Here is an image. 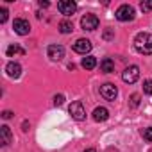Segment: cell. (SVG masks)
Wrapping results in <instances>:
<instances>
[{"mask_svg":"<svg viewBox=\"0 0 152 152\" xmlns=\"http://www.w3.org/2000/svg\"><path fill=\"white\" fill-rule=\"evenodd\" d=\"M73 50L77 52V54H88L91 50V41L81 38V39H77V41L73 43Z\"/></svg>","mask_w":152,"mask_h":152,"instance_id":"30bf717a","label":"cell"},{"mask_svg":"<svg viewBox=\"0 0 152 152\" xmlns=\"http://www.w3.org/2000/svg\"><path fill=\"white\" fill-rule=\"evenodd\" d=\"M11 141H13L11 129L7 125H2V127H0V143H2V147H7Z\"/></svg>","mask_w":152,"mask_h":152,"instance_id":"8fae6325","label":"cell"},{"mask_svg":"<svg viewBox=\"0 0 152 152\" xmlns=\"http://www.w3.org/2000/svg\"><path fill=\"white\" fill-rule=\"evenodd\" d=\"M59 31H61L63 34H68V32H72V31H73V25H72V22H68V20H63V22L59 23Z\"/></svg>","mask_w":152,"mask_h":152,"instance_id":"e0dca14e","label":"cell"},{"mask_svg":"<svg viewBox=\"0 0 152 152\" xmlns=\"http://www.w3.org/2000/svg\"><path fill=\"white\" fill-rule=\"evenodd\" d=\"M140 7H141V11H143V13H148V11H152V0L141 2V4H140Z\"/></svg>","mask_w":152,"mask_h":152,"instance_id":"d6986e66","label":"cell"},{"mask_svg":"<svg viewBox=\"0 0 152 152\" xmlns=\"http://www.w3.org/2000/svg\"><path fill=\"white\" fill-rule=\"evenodd\" d=\"M22 127H23L22 131H29V129H27V127H29V124H27V122H23V125H22Z\"/></svg>","mask_w":152,"mask_h":152,"instance_id":"4316f807","label":"cell"},{"mask_svg":"<svg viewBox=\"0 0 152 152\" xmlns=\"http://www.w3.org/2000/svg\"><path fill=\"white\" fill-rule=\"evenodd\" d=\"M143 93H145V95H152V81H150V79H147V81L143 83Z\"/></svg>","mask_w":152,"mask_h":152,"instance_id":"ac0fdd59","label":"cell"},{"mask_svg":"<svg viewBox=\"0 0 152 152\" xmlns=\"http://www.w3.org/2000/svg\"><path fill=\"white\" fill-rule=\"evenodd\" d=\"M7 15H9V13H7L6 7L0 9V23H6V22H7Z\"/></svg>","mask_w":152,"mask_h":152,"instance_id":"ffe728a7","label":"cell"},{"mask_svg":"<svg viewBox=\"0 0 152 152\" xmlns=\"http://www.w3.org/2000/svg\"><path fill=\"white\" fill-rule=\"evenodd\" d=\"M100 70H102L104 73H111V72H115V61L109 59V57L102 59V61H100Z\"/></svg>","mask_w":152,"mask_h":152,"instance_id":"5bb4252c","label":"cell"},{"mask_svg":"<svg viewBox=\"0 0 152 152\" xmlns=\"http://www.w3.org/2000/svg\"><path fill=\"white\" fill-rule=\"evenodd\" d=\"M81 66H83L84 70H93V68L97 66V59H95L93 56H86V57L83 59V63H81Z\"/></svg>","mask_w":152,"mask_h":152,"instance_id":"9a60e30c","label":"cell"},{"mask_svg":"<svg viewBox=\"0 0 152 152\" xmlns=\"http://www.w3.org/2000/svg\"><path fill=\"white\" fill-rule=\"evenodd\" d=\"M6 72H7V75H9V77H13V79H18L20 75H22V66H20L18 63L11 61V63H7V66H6Z\"/></svg>","mask_w":152,"mask_h":152,"instance_id":"7c38bea8","label":"cell"},{"mask_svg":"<svg viewBox=\"0 0 152 152\" xmlns=\"http://www.w3.org/2000/svg\"><path fill=\"white\" fill-rule=\"evenodd\" d=\"M68 113L72 115L73 120H77V122H83L86 118V109L81 102H72L70 107H68Z\"/></svg>","mask_w":152,"mask_h":152,"instance_id":"277c9868","label":"cell"},{"mask_svg":"<svg viewBox=\"0 0 152 152\" xmlns=\"http://www.w3.org/2000/svg\"><path fill=\"white\" fill-rule=\"evenodd\" d=\"M134 48L143 54V56H150L152 54V34L148 32H140L134 38Z\"/></svg>","mask_w":152,"mask_h":152,"instance_id":"6da1fadb","label":"cell"},{"mask_svg":"<svg viewBox=\"0 0 152 152\" xmlns=\"http://www.w3.org/2000/svg\"><path fill=\"white\" fill-rule=\"evenodd\" d=\"M84 152H97L95 148H88V150H84Z\"/></svg>","mask_w":152,"mask_h":152,"instance_id":"83f0119b","label":"cell"},{"mask_svg":"<svg viewBox=\"0 0 152 152\" xmlns=\"http://www.w3.org/2000/svg\"><path fill=\"white\" fill-rule=\"evenodd\" d=\"M113 31L111 29H106V32H104V39H113Z\"/></svg>","mask_w":152,"mask_h":152,"instance_id":"cb8c5ba5","label":"cell"},{"mask_svg":"<svg viewBox=\"0 0 152 152\" xmlns=\"http://www.w3.org/2000/svg\"><path fill=\"white\" fill-rule=\"evenodd\" d=\"M57 9H59L61 15H64V16H72L75 11H77V4L72 2V0H61V2L57 4Z\"/></svg>","mask_w":152,"mask_h":152,"instance_id":"5b68a950","label":"cell"},{"mask_svg":"<svg viewBox=\"0 0 152 152\" xmlns=\"http://www.w3.org/2000/svg\"><path fill=\"white\" fill-rule=\"evenodd\" d=\"M138 77H140V68L136 64H131L122 72V81L127 84H134L138 81Z\"/></svg>","mask_w":152,"mask_h":152,"instance_id":"7a4b0ae2","label":"cell"},{"mask_svg":"<svg viewBox=\"0 0 152 152\" xmlns=\"http://www.w3.org/2000/svg\"><path fill=\"white\" fill-rule=\"evenodd\" d=\"M143 138H145L147 141H152V127H147V129L143 131Z\"/></svg>","mask_w":152,"mask_h":152,"instance_id":"44dd1931","label":"cell"},{"mask_svg":"<svg viewBox=\"0 0 152 152\" xmlns=\"http://www.w3.org/2000/svg\"><path fill=\"white\" fill-rule=\"evenodd\" d=\"M13 29H15L16 34H20V36H27V34L31 32V23H29L27 20H23V18H16L15 23H13Z\"/></svg>","mask_w":152,"mask_h":152,"instance_id":"52a82bcc","label":"cell"},{"mask_svg":"<svg viewBox=\"0 0 152 152\" xmlns=\"http://www.w3.org/2000/svg\"><path fill=\"white\" fill-rule=\"evenodd\" d=\"M107 118H109V111L106 107H97L93 111V120L95 122H106Z\"/></svg>","mask_w":152,"mask_h":152,"instance_id":"4fadbf2b","label":"cell"},{"mask_svg":"<svg viewBox=\"0 0 152 152\" xmlns=\"http://www.w3.org/2000/svg\"><path fill=\"white\" fill-rule=\"evenodd\" d=\"M115 16H116V20H120V22H132L136 15H134V9H132L131 6L124 4V6H120V7L116 9Z\"/></svg>","mask_w":152,"mask_h":152,"instance_id":"3957f363","label":"cell"},{"mask_svg":"<svg viewBox=\"0 0 152 152\" xmlns=\"http://www.w3.org/2000/svg\"><path fill=\"white\" fill-rule=\"evenodd\" d=\"M47 54L52 61H61L64 57V47L63 45H50L47 48Z\"/></svg>","mask_w":152,"mask_h":152,"instance_id":"9c48e42d","label":"cell"},{"mask_svg":"<svg viewBox=\"0 0 152 152\" xmlns=\"http://www.w3.org/2000/svg\"><path fill=\"white\" fill-rule=\"evenodd\" d=\"M138 104H140V95H138V93L131 95V106H132V107H136Z\"/></svg>","mask_w":152,"mask_h":152,"instance_id":"603a6c76","label":"cell"},{"mask_svg":"<svg viewBox=\"0 0 152 152\" xmlns=\"http://www.w3.org/2000/svg\"><path fill=\"white\" fill-rule=\"evenodd\" d=\"M11 116H13V113H11V111H4V113H2V118H6V120H7V118H11Z\"/></svg>","mask_w":152,"mask_h":152,"instance_id":"d4e9b609","label":"cell"},{"mask_svg":"<svg viewBox=\"0 0 152 152\" xmlns=\"http://www.w3.org/2000/svg\"><path fill=\"white\" fill-rule=\"evenodd\" d=\"M6 54H7L9 57H13L15 54H25V50H23V48H22L20 45H16V43H15V45H9V47H7Z\"/></svg>","mask_w":152,"mask_h":152,"instance_id":"2e32d148","label":"cell"},{"mask_svg":"<svg viewBox=\"0 0 152 152\" xmlns=\"http://www.w3.org/2000/svg\"><path fill=\"white\" fill-rule=\"evenodd\" d=\"M39 6H41V7H48V6H50V2H47V0L43 2V0H39Z\"/></svg>","mask_w":152,"mask_h":152,"instance_id":"484cf974","label":"cell"},{"mask_svg":"<svg viewBox=\"0 0 152 152\" xmlns=\"http://www.w3.org/2000/svg\"><path fill=\"white\" fill-rule=\"evenodd\" d=\"M81 27L84 31H95V29H99V18L95 15H84L81 20Z\"/></svg>","mask_w":152,"mask_h":152,"instance_id":"8992f818","label":"cell"},{"mask_svg":"<svg viewBox=\"0 0 152 152\" xmlns=\"http://www.w3.org/2000/svg\"><path fill=\"white\" fill-rule=\"evenodd\" d=\"M100 95H102L106 100H115V99H116V95H118V90H116V86H115V84L106 83V84H102V86H100Z\"/></svg>","mask_w":152,"mask_h":152,"instance_id":"ba28073f","label":"cell"},{"mask_svg":"<svg viewBox=\"0 0 152 152\" xmlns=\"http://www.w3.org/2000/svg\"><path fill=\"white\" fill-rule=\"evenodd\" d=\"M63 102H64V95L59 93V95L54 97V104H56V106H63Z\"/></svg>","mask_w":152,"mask_h":152,"instance_id":"7402d4cb","label":"cell"}]
</instances>
